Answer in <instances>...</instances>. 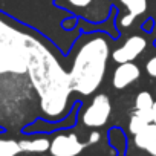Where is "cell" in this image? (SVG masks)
I'll return each mask as SVG.
<instances>
[{
    "label": "cell",
    "mask_w": 156,
    "mask_h": 156,
    "mask_svg": "<svg viewBox=\"0 0 156 156\" xmlns=\"http://www.w3.org/2000/svg\"><path fill=\"white\" fill-rule=\"evenodd\" d=\"M86 144L78 139L75 133H61L51 141L49 151L52 156H78Z\"/></svg>",
    "instance_id": "obj_8"
},
{
    "label": "cell",
    "mask_w": 156,
    "mask_h": 156,
    "mask_svg": "<svg viewBox=\"0 0 156 156\" xmlns=\"http://www.w3.org/2000/svg\"><path fill=\"white\" fill-rule=\"evenodd\" d=\"M100 139H101V135H100V132L94 130V132L89 135V141H87V144H97Z\"/></svg>",
    "instance_id": "obj_18"
},
{
    "label": "cell",
    "mask_w": 156,
    "mask_h": 156,
    "mask_svg": "<svg viewBox=\"0 0 156 156\" xmlns=\"http://www.w3.org/2000/svg\"><path fill=\"white\" fill-rule=\"evenodd\" d=\"M19 153H22V148L16 139L0 138V156H17Z\"/></svg>",
    "instance_id": "obj_15"
},
{
    "label": "cell",
    "mask_w": 156,
    "mask_h": 156,
    "mask_svg": "<svg viewBox=\"0 0 156 156\" xmlns=\"http://www.w3.org/2000/svg\"><path fill=\"white\" fill-rule=\"evenodd\" d=\"M72 49L73 60L67 72L70 89L83 97H89L97 92L104 80L110 55L109 40L103 32L86 35L81 32Z\"/></svg>",
    "instance_id": "obj_3"
},
{
    "label": "cell",
    "mask_w": 156,
    "mask_h": 156,
    "mask_svg": "<svg viewBox=\"0 0 156 156\" xmlns=\"http://www.w3.org/2000/svg\"><path fill=\"white\" fill-rule=\"evenodd\" d=\"M0 12L17 23L37 31L61 54H69L81 29H66L64 22L73 17L58 8L55 0H0Z\"/></svg>",
    "instance_id": "obj_2"
},
{
    "label": "cell",
    "mask_w": 156,
    "mask_h": 156,
    "mask_svg": "<svg viewBox=\"0 0 156 156\" xmlns=\"http://www.w3.org/2000/svg\"><path fill=\"white\" fill-rule=\"evenodd\" d=\"M32 31H28V26H25V31L17 26V22L9 19L8 16L0 12V51L3 49H12V48H26L29 37Z\"/></svg>",
    "instance_id": "obj_5"
},
{
    "label": "cell",
    "mask_w": 156,
    "mask_h": 156,
    "mask_svg": "<svg viewBox=\"0 0 156 156\" xmlns=\"http://www.w3.org/2000/svg\"><path fill=\"white\" fill-rule=\"evenodd\" d=\"M110 113H112V104H110L109 97L106 94H98L86 107L83 113V122L87 127L98 129V127H103L109 121Z\"/></svg>",
    "instance_id": "obj_7"
},
{
    "label": "cell",
    "mask_w": 156,
    "mask_h": 156,
    "mask_svg": "<svg viewBox=\"0 0 156 156\" xmlns=\"http://www.w3.org/2000/svg\"><path fill=\"white\" fill-rule=\"evenodd\" d=\"M147 124H150L144 116H141V115H138V113H135L133 112V115L130 116V121H129V132L132 133V135H136V133H139Z\"/></svg>",
    "instance_id": "obj_16"
},
{
    "label": "cell",
    "mask_w": 156,
    "mask_h": 156,
    "mask_svg": "<svg viewBox=\"0 0 156 156\" xmlns=\"http://www.w3.org/2000/svg\"><path fill=\"white\" fill-rule=\"evenodd\" d=\"M19 144H20L22 151H26V153H44L49 150V145H51L49 139L44 136H40L35 139H22Z\"/></svg>",
    "instance_id": "obj_13"
},
{
    "label": "cell",
    "mask_w": 156,
    "mask_h": 156,
    "mask_svg": "<svg viewBox=\"0 0 156 156\" xmlns=\"http://www.w3.org/2000/svg\"><path fill=\"white\" fill-rule=\"evenodd\" d=\"M28 61H29L28 46L0 51V75H3V73H14V75L28 73Z\"/></svg>",
    "instance_id": "obj_6"
},
{
    "label": "cell",
    "mask_w": 156,
    "mask_h": 156,
    "mask_svg": "<svg viewBox=\"0 0 156 156\" xmlns=\"http://www.w3.org/2000/svg\"><path fill=\"white\" fill-rule=\"evenodd\" d=\"M145 48H147V40L142 35H132L112 52V60L116 61L118 64L135 61L144 52Z\"/></svg>",
    "instance_id": "obj_9"
},
{
    "label": "cell",
    "mask_w": 156,
    "mask_h": 156,
    "mask_svg": "<svg viewBox=\"0 0 156 156\" xmlns=\"http://www.w3.org/2000/svg\"><path fill=\"white\" fill-rule=\"evenodd\" d=\"M139 76H141V69L133 61L119 63L118 67L113 70L112 84L115 89L121 90V89H126L127 86H130L132 83H135Z\"/></svg>",
    "instance_id": "obj_10"
},
{
    "label": "cell",
    "mask_w": 156,
    "mask_h": 156,
    "mask_svg": "<svg viewBox=\"0 0 156 156\" xmlns=\"http://www.w3.org/2000/svg\"><path fill=\"white\" fill-rule=\"evenodd\" d=\"M28 51V75L40 97L41 112L49 119H60L67 113L72 94L69 73L60 64L49 44L37 35V31L31 34Z\"/></svg>",
    "instance_id": "obj_1"
},
{
    "label": "cell",
    "mask_w": 156,
    "mask_h": 156,
    "mask_svg": "<svg viewBox=\"0 0 156 156\" xmlns=\"http://www.w3.org/2000/svg\"><path fill=\"white\" fill-rule=\"evenodd\" d=\"M55 5L90 25H103L112 12V0H55Z\"/></svg>",
    "instance_id": "obj_4"
},
{
    "label": "cell",
    "mask_w": 156,
    "mask_h": 156,
    "mask_svg": "<svg viewBox=\"0 0 156 156\" xmlns=\"http://www.w3.org/2000/svg\"><path fill=\"white\" fill-rule=\"evenodd\" d=\"M119 3L127 8V14L133 19L142 16L147 11V0H119Z\"/></svg>",
    "instance_id": "obj_14"
},
{
    "label": "cell",
    "mask_w": 156,
    "mask_h": 156,
    "mask_svg": "<svg viewBox=\"0 0 156 156\" xmlns=\"http://www.w3.org/2000/svg\"><path fill=\"white\" fill-rule=\"evenodd\" d=\"M151 122L156 124V101L153 103V107H151Z\"/></svg>",
    "instance_id": "obj_19"
},
{
    "label": "cell",
    "mask_w": 156,
    "mask_h": 156,
    "mask_svg": "<svg viewBox=\"0 0 156 156\" xmlns=\"http://www.w3.org/2000/svg\"><path fill=\"white\" fill-rule=\"evenodd\" d=\"M153 97L150 92L147 90H142L136 95V100H135V113L144 116L148 122H151V107H153Z\"/></svg>",
    "instance_id": "obj_12"
},
{
    "label": "cell",
    "mask_w": 156,
    "mask_h": 156,
    "mask_svg": "<svg viewBox=\"0 0 156 156\" xmlns=\"http://www.w3.org/2000/svg\"><path fill=\"white\" fill-rule=\"evenodd\" d=\"M133 142L139 150L147 151L150 156H156V124L150 122L139 133L133 135Z\"/></svg>",
    "instance_id": "obj_11"
},
{
    "label": "cell",
    "mask_w": 156,
    "mask_h": 156,
    "mask_svg": "<svg viewBox=\"0 0 156 156\" xmlns=\"http://www.w3.org/2000/svg\"><path fill=\"white\" fill-rule=\"evenodd\" d=\"M41 156H46V154H41Z\"/></svg>",
    "instance_id": "obj_20"
},
{
    "label": "cell",
    "mask_w": 156,
    "mask_h": 156,
    "mask_svg": "<svg viewBox=\"0 0 156 156\" xmlns=\"http://www.w3.org/2000/svg\"><path fill=\"white\" fill-rule=\"evenodd\" d=\"M145 70H147V73H148L150 76L156 78V55L151 57V58L147 61V64H145Z\"/></svg>",
    "instance_id": "obj_17"
}]
</instances>
